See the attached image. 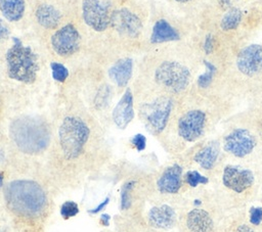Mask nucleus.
Masks as SVG:
<instances>
[{
	"label": "nucleus",
	"mask_w": 262,
	"mask_h": 232,
	"mask_svg": "<svg viewBox=\"0 0 262 232\" xmlns=\"http://www.w3.org/2000/svg\"><path fill=\"white\" fill-rule=\"evenodd\" d=\"M9 135L17 148L29 154L44 151L50 142L46 122L34 115H23L13 120L9 127Z\"/></svg>",
	"instance_id": "obj_1"
},
{
	"label": "nucleus",
	"mask_w": 262,
	"mask_h": 232,
	"mask_svg": "<svg viewBox=\"0 0 262 232\" xmlns=\"http://www.w3.org/2000/svg\"><path fill=\"white\" fill-rule=\"evenodd\" d=\"M8 206L16 214L34 217L39 215L46 205V195L42 187L31 180H15L5 189Z\"/></svg>",
	"instance_id": "obj_2"
},
{
	"label": "nucleus",
	"mask_w": 262,
	"mask_h": 232,
	"mask_svg": "<svg viewBox=\"0 0 262 232\" xmlns=\"http://www.w3.org/2000/svg\"><path fill=\"white\" fill-rule=\"evenodd\" d=\"M5 60L10 79L25 84L35 82L39 71L38 55L31 47L24 45L19 39L13 38V44L7 50Z\"/></svg>",
	"instance_id": "obj_3"
},
{
	"label": "nucleus",
	"mask_w": 262,
	"mask_h": 232,
	"mask_svg": "<svg viewBox=\"0 0 262 232\" xmlns=\"http://www.w3.org/2000/svg\"><path fill=\"white\" fill-rule=\"evenodd\" d=\"M89 128L79 118L67 117L59 126L58 137L63 155L68 159L77 158L89 138Z\"/></svg>",
	"instance_id": "obj_4"
},
{
	"label": "nucleus",
	"mask_w": 262,
	"mask_h": 232,
	"mask_svg": "<svg viewBox=\"0 0 262 232\" xmlns=\"http://www.w3.org/2000/svg\"><path fill=\"white\" fill-rule=\"evenodd\" d=\"M155 79L158 84L166 89L174 93H179L188 86L190 72L180 62L164 61L157 67Z\"/></svg>",
	"instance_id": "obj_5"
},
{
	"label": "nucleus",
	"mask_w": 262,
	"mask_h": 232,
	"mask_svg": "<svg viewBox=\"0 0 262 232\" xmlns=\"http://www.w3.org/2000/svg\"><path fill=\"white\" fill-rule=\"evenodd\" d=\"M173 102L168 97H159L140 107V118L151 134H160L166 127Z\"/></svg>",
	"instance_id": "obj_6"
},
{
	"label": "nucleus",
	"mask_w": 262,
	"mask_h": 232,
	"mask_svg": "<svg viewBox=\"0 0 262 232\" xmlns=\"http://www.w3.org/2000/svg\"><path fill=\"white\" fill-rule=\"evenodd\" d=\"M82 15L87 26L96 32H102L110 26L108 0H83Z\"/></svg>",
	"instance_id": "obj_7"
},
{
	"label": "nucleus",
	"mask_w": 262,
	"mask_h": 232,
	"mask_svg": "<svg viewBox=\"0 0 262 232\" xmlns=\"http://www.w3.org/2000/svg\"><path fill=\"white\" fill-rule=\"evenodd\" d=\"M80 33L72 24L63 26L51 36L52 49L64 57L75 54L80 48Z\"/></svg>",
	"instance_id": "obj_8"
},
{
	"label": "nucleus",
	"mask_w": 262,
	"mask_h": 232,
	"mask_svg": "<svg viewBox=\"0 0 262 232\" xmlns=\"http://www.w3.org/2000/svg\"><path fill=\"white\" fill-rule=\"evenodd\" d=\"M255 146V137L249 130L243 128L231 131L223 140L224 150L236 157H244L250 154L254 150Z\"/></svg>",
	"instance_id": "obj_9"
},
{
	"label": "nucleus",
	"mask_w": 262,
	"mask_h": 232,
	"mask_svg": "<svg viewBox=\"0 0 262 232\" xmlns=\"http://www.w3.org/2000/svg\"><path fill=\"white\" fill-rule=\"evenodd\" d=\"M111 27L120 35L136 38L142 30V22L140 18L127 8L116 9L111 13Z\"/></svg>",
	"instance_id": "obj_10"
},
{
	"label": "nucleus",
	"mask_w": 262,
	"mask_h": 232,
	"mask_svg": "<svg viewBox=\"0 0 262 232\" xmlns=\"http://www.w3.org/2000/svg\"><path fill=\"white\" fill-rule=\"evenodd\" d=\"M205 124L206 113L203 110H188L178 121V134L187 142L195 141L203 135Z\"/></svg>",
	"instance_id": "obj_11"
},
{
	"label": "nucleus",
	"mask_w": 262,
	"mask_h": 232,
	"mask_svg": "<svg viewBox=\"0 0 262 232\" xmlns=\"http://www.w3.org/2000/svg\"><path fill=\"white\" fill-rule=\"evenodd\" d=\"M236 67L248 77L262 73V45L251 44L243 48L236 56Z\"/></svg>",
	"instance_id": "obj_12"
},
{
	"label": "nucleus",
	"mask_w": 262,
	"mask_h": 232,
	"mask_svg": "<svg viewBox=\"0 0 262 232\" xmlns=\"http://www.w3.org/2000/svg\"><path fill=\"white\" fill-rule=\"evenodd\" d=\"M222 182L228 189L236 193H242L254 183V174L248 169L228 165L223 170Z\"/></svg>",
	"instance_id": "obj_13"
},
{
	"label": "nucleus",
	"mask_w": 262,
	"mask_h": 232,
	"mask_svg": "<svg viewBox=\"0 0 262 232\" xmlns=\"http://www.w3.org/2000/svg\"><path fill=\"white\" fill-rule=\"evenodd\" d=\"M134 118L133 95L127 89L113 110V120L119 129H125Z\"/></svg>",
	"instance_id": "obj_14"
},
{
	"label": "nucleus",
	"mask_w": 262,
	"mask_h": 232,
	"mask_svg": "<svg viewBox=\"0 0 262 232\" xmlns=\"http://www.w3.org/2000/svg\"><path fill=\"white\" fill-rule=\"evenodd\" d=\"M181 174L182 168L174 164L168 167L157 182V186L160 192L174 194L177 193L181 187Z\"/></svg>",
	"instance_id": "obj_15"
},
{
	"label": "nucleus",
	"mask_w": 262,
	"mask_h": 232,
	"mask_svg": "<svg viewBox=\"0 0 262 232\" xmlns=\"http://www.w3.org/2000/svg\"><path fill=\"white\" fill-rule=\"evenodd\" d=\"M149 224L158 229H170L176 223V213L168 204L154 206L148 212Z\"/></svg>",
	"instance_id": "obj_16"
},
{
	"label": "nucleus",
	"mask_w": 262,
	"mask_h": 232,
	"mask_svg": "<svg viewBox=\"0 0 262 232\" xmlns=\"http://www.w3.org/2000/svg\"><path fill=\"white\" fill-rule=\"evenodd\" d=\"M133 72V60L130 57H124L117 60L108 69V77L119 87H125Z\"/></svg>",
	"instance_id": "obj_17"
},
{
	"label": "nucleus",
	"mask_w": 262,
	"mask_h": 232,
	"mask_svg": "<svg viewBox=\"0 0 262 232\" xmlns=\"http://www.w3.org/2000/svg\"><path fill=\"white\" fill-rule=\"evenodd\" d=\"M186 226L190 232H211L213 220L205 210L193 208L187 214Z\"/></svg>",
	"instance_id": "obj_18"
},
{
	"label": "nucleus",
	"mask_w": 262,
	"mask_h": 232,
	"mask_svg": "<svg viewBox=\"0 0 262 232\" xmlns=\"http://www.w3.org/2000/svg\"><path fill=\"white\" fill-rule=\"evenodd\" d=\"M180 36L178 32L165 19H159L154 25L151 35H150V42L154 44L170 42V41H177L179 40Z\"/></svg>",
	"instance_id": "obj_19"
},
{
	"label": "nucleus",
	"mask_w": 262,
	"mask_h": 232,
	"mask_svg": "<svg viewBox=\"0 0 262 232\" xmlns=\"http://www.w3.org/2000/svg\"><path fill=\"white\" fill-rule=\"evenodd\" d=\"M36 19L40 26L45 29H54L58 26L61 14L50 4H41L36 9Z\"/></svg>",
	"instance_id": "obj_20"
},
{
	"label": "nucleus",
	"mask_w": 262,
	"mask_h": 232,
	"mask_svg": "<svg viewBox=\"0 0 262 232\" xmlns=\"http://www.w3.org/2000/svg\"><path fill=\"white\" fill-rule=\"evenodd\" d=\"M219 155V143L217 141L209 142L207 145L202 147L194 155L193 159L203 169L210 170L215 165Z\"/></svg>",
	"instance_id": "obj_21"
},
{
	"label": "nucleus",
	"mask_w": 262,
	"mask_h": 232,
	"mask_svg": "<svg viewBox=\"0 0 262 232\" xmlns=\"http://www.w3.org/2000/svg\"><path fill=\"white\" fill-rule=\"evenodd\" d=\"M0 11L8 21H17L24 15L25 0H0Z\"/></svg>",
	"instance_id": "obj_22"
},
{
	"label": "nucleus",
	"mask_w": 262,
	"mask_h": 232,
	"mask_svg": "<svg viewBox=\"0 0 262 232\" xmlns=\"http://www.w3.org/2000/svg\"><path fill=\"white\" fill-rule=\"evenodd\" d=\"M242 11L238 8H230L229 10H227L224 15L221 18L220 21V27L223 31H231V30H235L241 21H242Z\"/></svg>",
	"instance_id": "obj_23"
},
{
	"label": "nucleus",
	"mask_w": 262,
	"mask_h": 232,
	"mask_svg": "<svg viewBox=\"0 0 262 232\" xmlns=\"http://www.w3.org/2000/svg\"><path fill=\"white\" fill-rule=\"evenodd\" d=\"M204 64L206 66V71H205V73L200 75V77L198 79V85L201 88H207L211 84V82L213 80V77L216 73L215 65L212 64L210 61L204 60Z\"/></svg>",
	"instance_id": "obj_24"
},
{
	"label": "nucleus",
	"mask_w": 262,
	"mask_h": 232,
	"mask_svg": "<svg viewBox=\"0 0 262 232\" xmlns=\"http://www.w3.org/2000/svg\"><path fill=\"white\" fill-rule=\"evenodd\" d=\"M50 67H51V73H52V78L57 81V82H64L68 77H69V71L68 68L59 62H51L50 63Z\"/></svg>",
	"instance_id": "obj_25"
},
{
	"label": "nucleus",
	"mask_w": 262,
	"mask_h": 232,
	"mask_svg": "<svg viewBox=\"0 0 262 232\" xmlns=\"http://www.w3.org/2000/svg\"><path fill=\"white\" fill-rule=\"evenodd\" d=\"M134 184H135L134 181H130V182H127L122 188V192H121V208L122 210H127L131 205V191L134 187Z\"/></svg>",
	"instance_id": "obj_26"
},
{
	"label": "nucleus",
	"mask_w": 262,
	"mask_h": 232,
	"mask_svg": "<svg viewBox=\"0 0 262 232\" xmlns=\"http://www.w3.org/2000/svg\"><path fill=\"white\" fill-rule=\"evenodd\" d=\"M79 213V206L74 201H66L60 206V215L63 219H69Z\"/></svg>",
	"instance_id": "obj_27"
},
{
	"label": "nucleus",
	"mask_w": 262,
	"mask_h": 232,
	"mask_svg": "<svg viewBox=\"0 0 262 232\" xmlns=\"http://www.w3.org/2000/svg\"><path fill=\"white\" fill-rule=\"evenodd\" d=\"M186 181L191 187H195L199 184H207L208 183V178L201 175L196 171H190L186 174Z\"/></svg>",
	"instance_id": "obj_28"
},
{
	"label": "nucleus",
	"mask_w": 262,
	"mask_h": 232,
	"mask_svg": "<svg viewBox=\"0 0 262 232\" xmlns=\"http://www.w3.org/2000/svg\"><path fill=\"white\" fill-rule=\"evenodd\" d=\"M110 88L107 86H103L102 88H100V90L97 93L96 99H95V103L96 106L98 107H103L107 104V100L110 98Z\"/></svg>",
	"instance_id": "obj_29"
},
{
	"label": "nucleus",
	"mask_w": 262,
	"mask_h": 232,
	"mask_svg": "<svg viewBox=\"0 0 262 232\" xmlns=\"http://www.w3.org/2000/svg\"><path fill=\"white\" fill-rule=\"evenodd\" d=\"M131 143L133 144V146L138 150L141 151L145 148L146 145V138L142 135V134H136L132 139H131Z\"/></svg>",
	"instance_id": "obj_30"
},
{
	"label": "nucleus",
	"mask_w": 262,
	"mask_h": 232,
	"mask_svg": "<svg viewBox=\"0 0 262 232\" xmlns=\"http://www.w3.org/2000/svg\"><path fill=\"white\" fill-rule=\"evenodd\" d=\"M250 222L253 225H259L262 222V207H252L250 214Z\"/></svg>",
	"instance_id": "obj_31"
},
{
	"label": "nucleus",
	"mask_w": 262,
	"mask_h": 232,
	"mask_svg": "<svg viewBox=\"0 0 262 232\" xmlns=\"http://www.w3.org/2000/svg\"><path fill=\"white\" fill-rule=\"evenodd\" d=\"M214 43H215L214 37L211 34L207 35L205 38V42H204V51L206 54H210L213 52L214 46H215Z\"/></svg>",
	"instance_id": "obj_32"
},
{
	"label": "nucleus",
	"mask_w": 262,
	"mask_h": 232,
	"mask_svg": "<svg viewBox=\"0 0 262 232\" xmlns=\"http://www.w3.org/2000/svg\"><path fill=\"white\" fill-rule=\"evenodd\" d=\"M9 36V29L8 27L0 19V42L5 40Z\"/></svg>",
	"instance_id": "obj_33"
},
{
	"label": "nucleus",
	"mask_w": 262,
	"mask_h": 232,
	"mask_svg": "<svg viewBox=\"0 0 262 232\" xmlns=\"http://www.w3.org/2000/svg\"><path fill=\"white\" fill-rule=\"evenodd\" d=\"M108 197L107 198H105L104 200H103V202H101V203H99V205H97L95 208H93V210H91V211H89V213H91V214H97L99 211H101L107 203H108Z\"/></svg>",
	"instance_id": "obj_34"
},
{
	"label": "nucleus",
	"mask_w": 262,
	"mask_h": 232,
	"mask_svg": "<svg viewBox=\"0 0 262 232\" xmlns=\"http://www.w3.org/2000/svg\"><path fill=\"white\" fill-rule=\"evenodd\" d=\"M234 232H254V231L250 226L243 224V225L238 226Z\"/></svg>",
	"instance_id": "obj_35"
},
{
	"label": "nucleus",
	"mask_w": 262,
	"mask_h": 232,
	"mask_svg": "<svg viewBox=\"0 0 262 232\" xmlns=\"http://www.w3.org/2000/svg\"><path fill=\"white\" fill-rule=\"evenodd\" d=\"M110 220H111V217H110L108 215H106V214L101 215V217H100V222H101L104 226H107V225H108Z\"/></svg>",
	"instance_id": "obj_36"
},
{
	"label": "nucleus",
	"mask_w": 262,
	"mask_h": 232,
	"mask_svg": "<svg viewBox=\"0 0 262 232\" xmlns=\"http://www.w3.org/2000/svg\"><path fill=\"white\" fill-rule=\"evenodd\" d=\"M2 186H3V176L0 173V187H2Z\"/></svg>",
	"instance_id": "obj_37"
},
{
	"label": "nucleus",
	"mask_w": 262,
	"mask_h": 232,
	"mask_svg": "<svg viewBox=\"0 0 262 232\" xmlns=\"http://www.w3.org/2000/svg\"><path fill=\"white\" fill-rule=\"evenodd\" d=\"M175 1L180 2V3H185V2H188V1H190V0H175Z\"/></svg>",
	"instance_id": "obj_38"
}]
</instances>
